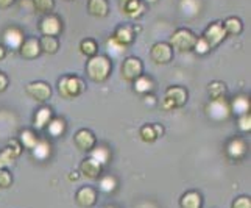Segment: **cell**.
Segmentation results:
<instances>
[{"mask_svg": "<svg viewBox=\"0 0 251 208\" xmlns=\"http://www.w3.org/2000/svg\"><path fill=\"white\" fill-rule=\"evenodd\" d=\"M198 36L190 30V29H178L172 33V36L169 39V44L173 50H178V52H192L194 46L197 42Z\"/></svg>", "mask_w": 251, "mask_h": 208, "instance_id": "4", "label": "cell"}, {"mask_svg": "<svg viewBox=\"0 0 251 208\" xmlns=\"http://www.w3.org/2000/svg\"><path fill=\"white\" fill-rule=\"evenodd\" d=\"M133 83H134V86H133L134 91L137 94H141V96H147V94H151L153 89H154V82H153V79H151V77H149V75H145V74H142L141 77H137V79Z\"/></svg>", "mask_w": 251, "mask_h": 208, "instance_id": "25", "label": "cell"}, {"mask_svg": "<svg viewBox=\"0 0 251 208\" xmlns=\"http://www.w3.org/2000/svg\"><path fill=\"white\" fill-rule=\"evenodd\" d=\"M144 102L145 103H151V105H153V103H156V99H154L153 94H147V96H144Z\"/></svg>", "mask_w": 251, "mask_h": 208, "instance_id": "45", "label": "cell"}, {"mask_svg": "<svg viewBox=\"0 0 251 208\" xmlns=\"http://www.w3.org/2000/svg\"><path fill=\"white\" fill-rule=\"evenodd\" d=\"M53 118V113H51V108L49 107H41L36 113H34L33 118V128L34 132H41V130H46L49 122Z\"/></svg>", "mask_w": 251, "mask_h": 208, "instance_id": "20", "label": "cell"}, {"mask_svg": "<svg viewBox=\"0 0 251 208\" xmlns=\"http://www.w3.org/2000/svg\"><path fill=\"white\" fill-rule=\"evenodd\" d=\"M75 201L81 208H92L97 204V191L91 186H83L76 191Z\"/></svg>", "mask_w": 251, "mask_h": 208, "instance_id": "18", "label": "cell"}, {"mask_svg": "<svg viewBox=\"0 0 251 208\" xmlns=\"http://www.w3.org/2000/svg\"><path fill=\"white\" fill-rule=\"evenodd\" d=\"M126 49L128 47L119 44V42L114 38H112V36L106 39V50H108V54L111 55V58H117L120 55H124L125 52H126Z\"/></svg>", "mask_w": 251, "mask_h": 208, "instance_id": "35", "label": "cell"}, {"mask_svg": "<svg viewBox=\"0 0 251 208\" xmlns=\"http://www.w3.org/2000/svg\"><path fill=\"white\" fill-rule=\"evenodd\" d=\"M223 29H225V33H226V36H237L242 31H244V24H242L240 17H236V16H229L226 17L223 22Z\"/></svg>", "mask_w": 251, "mask_h": 208, "instance_id": "26", "label": "cell"}, {"mask_svg": "<svg viewBox=\"0 0 251 208\" xmlns=\"http://www.w3.org/2000/svg\"><path fill=\"white\" fill-rule=\"evenodd\" d=\"M13 185V176L6 169H0V188L6 189Z\"/></svg>", "mask_w": 251, "mask_h": 208, "instance_id": "40", "label": "cell"}, {"mask_svg": "<svg viewBox=\"0 0 251 208\" xmlns=\"http://www.w3.org/2000/svg\"><path fill=\"white\" fill-rule=\"evenodd\" d=\"M153 127H154V132H156L158 138H161L164 135V127L161 124H153Z\"/></svg>", "mask_w": 251, "mask_h": 208, "instance_id": "44", "label": "cell"}, {"mask_svg": "<svg viewBox=\"0 0 251 208\" xmlns=\"http://www.w3.org/2000/svg\"><path fill=\"white\" fill-rule=\"evenodd\" d=\"M112 72V61L106 55H95L91 57L86 63V75L94 83H105Z\"/></svg>", "mask_w": 251, "mask_h": 208, "instance_id": "1", "label": "cell"}, {"mask_svg": "<svg viewBox=\"0 0 251 208\" xmlns=\"http://www.w3.org/2000/svg\"><path fill=\"white\" fill-rule=\"evenodd\" d=\"M206 115L209 119L215 120V122H223V120L229 119L231 116V110H229V102L226 99H215L209 100L206 103Z\"/></svg>", "mask_w": 251, "mask_h": 208, "instance_id": "5", "label": "cell"}, {"mask_svg": "<svg viewBox=\"0 0 251 208\" xmlns=\"http://www.w3.org/2000/svg\"><path fill=\"white\" fill-rule=\"evenodd\" d=\"M80 52L84 55V57H95L99 54V44L97 41L92 39V38H84L81 42H80Z\"/></svg>", "mask_w": 251, "mask_h": 208, "instance_id": "32", "label": "cell"}, {"mask_svg": "<svg viewBox=\"0 0 251 208\" xmlns=\"http://www.w3.org/2000/svg\"><path fill=\"white\" fill-rule=\"evenodd\" d=\"M187 89L183 86H169L164 92V97L161 99V108L164 111H170V110H176L186 105L187 102Z\"/></svg>", "mask_w": 251, "mask_h": 208, "instance_id": "3", "label": "cell"}, {"mask_svg": "<svg viewBox=\"0 0 251 208\" xmlns=\"http://www.w3.org/2000/svg\"><path fill=\"white\" fill-rule=\"evenodd\" d=\"M39 141V136L36 135V132L31 128H25V130H21V133H19V143L21 146L24 147V149H28L31 150L34 146L38 144Z\"/></svg>", "mask_w": 251, "mask_h": 208, "instance_id": "27", "label": "cell"}, {"mask_svg": "<svg viewBox=\"0 0 251 208\" xmlns=\"http://www.w3.org/2000/svg\"><path fill=\"white\" fill-rule=\"evenodd\" d=\"M88 13L94 17H106L109 14L108 0H88Z\"/></svg>", "mask_w": 251, "mask_h": 208, "instance_id": "22", "label": "cell"}, {"mask_svg": "<svg viewBox=\"0 0 251 208\" xmlns=\"http://www.w3.org/2000/svg\"><path fill=\"white\" fill-rule=\"evenodd\" d=\"M39 31L42 36L58 38L63 31V22L56 14H46L39 22Z\"/></svg>", "mask_w": 251, "mask_h": 208, "instance_id": "9", "label": "cell"}, {"mask_svg": "<svg viewBox=\"0 0 251 208\" xmlns=\"http://www.w3.org/2000/svg\"><path fill=\"white\" fill-rule=\"evenodd\" d=\"M19 54L24 59H34L38 58L42 52L39 46V39L38 38H25L22 46L19 47Z\"/></svg>", "mask_w": 251, "mask_h": 208, "instance_id": "16", "label": "cell"}, {"mask_svg": "<svg viewBox=\"0 0 251 208\" xmlns=\"http://www.w3.org/2000/svg\"><path fill=\"white\" fill-rule=\"evenodd\" d=\"M31 155H33V158L38 160V161L49 160L50 155H51V146H50V143L46 140V138H39L38 144L31 149Z\"/></svg>", "mask_w": 251, "mask_h": 208, "instance_id": "23", "label": "cell"}, {"mask_svg": "<svg viewBox=\"0 0 251 208\" xmlns=\"http://www.w3.org/2000/svg\"><path fill=\"white\" fill-rule=\"evenodd\" d=\"M139 136H141V140L144 143H154V141L158 140V135H156V132H154L153 124L142 125L141 130H139Z\"/></svg>", "mask_w": 251, "mask_h": 208, "instance_id": "36", "label": "cell"}, {"mask_svg": "<svg viewBox=\"0 0 251 208\" xmlns=\"http://www.w3.org/2000/svg\"><path fill=\"white\" fill-rule=\"evenodd\" d=\"M33 10L41 14H51L55 8V0H31Z\"/></svg>", "mask_w": 251, "mask_h": 208, "instance_id": "34", "label": "cell"}, {"mask_svg": "<svg viewBox=\"0 0 251 208\" xmlns=\"http://www.w3.org/2000/svg\"><path fill=\"white\" fill-rule=\"evenodd\" d=\"M250 97L245 96V94H239V96H234L229 102V110H231V115H237V116H242V115H247L250 113Z\"/></svg>", "mask_w": 251, "mask_h": 208, "instance_id": "21", "label": "cell"}, {"mask_svg": "<svg viewBox=\"0 0 251 208\" xmlns=\"http://www.w3.org/2000/svg\"><path fill=\"white\" fill-rule=\"evenodd\" d=\"M84 91H86L84 80L78 75H63L58 80V92L64 99L80 97Z\"/></svg>", "mask_w": 251, "mask_h": 208, "instance_id": "2", "label": "cell"}, {"mask_svg": "<svg viewBox=\"0 0 251 208\" xmlns=\"http://www.w3.org/2000/svg\"><path fill=\"white\" fill-rule=\"evenodd\" d=\"M232 208H251V199L248 196H240L232 202Z\"/></svg>", "mask_w": 251, "mask_h": 208, "instance_id": "41", "label": "cell"}, {"mask_svg": "<svg viewBox=\"0 0 251 208\" xmlns=\"http://www.w3.org/2000/svg\"><path fill=\"white\" fill-rule=\"evenodd\" d=\"M74 143L81 152H91L97 146V138L88 128H80L74 136Z\"/></svg>", "mask_w": 251, "mask_h": 208, "instance_id": "13", "label": "cell"}, {"mask_svg": "<svg viewBox=\"0 0 251 208\" xmlns=\"http://www.w3.org/2000/svg\"><path fill=\"white\" fill-rule=\"evenodd\" d=\"M112 38H114L119 44H122L125 47L128 46H131L133 42H134V38H136V34L133 31V27L131 25H126V24H122V25H119V27L114 30V33H112Z\"/></svg>", "mask_w": 251, "mask_h": 208, "instance_id": "19", "label": "cell"}, {"mask_svg": "<svg viewBox=\"0 0 251 208\" xmlns=\"http://www.w3.org/2000/svg\"><path fill=\"white\" fill-rule=\"evenodd\" d=\"M99 189L101 193H106V194H111L114 193L117 189V180L116 177L112 176H103L99 178Z\"/></svg>", "mask_w": 251, "mask_h": 208, "instance_id": "33", "label": "cell"}, {"mask_svg": "<svg viewBox=\"0 0 251 208\" xmlns=\"http://www.w3.org/2000/svg\"><path fill=\"white\" fill-rule=\"evenodd\" d=\"M101 169L103 166L97 161V160H94L91 157H88L86 160L81 161L80 164V172H81V176H84L86 178H89V180H97L100 178L101 176Z\"/></svg>", "mask_w": 251, "mask_h": 208, "instance_id": "17", "label": "cell"}, {"mask_svg": "<svg viewBox=\"0 0 251 208\" xmlns=\"http://www.w3.org/2000/svg\"><path fill=\"white\" fill-rule=\"evenodd\" d=\"M207 94H209V99L215 100V99H223L226 96V85L223 82L214 80L207 85Z\"/></svg>", "mask_w": 251, "mask_h": 208, "instance_id": "31", "label": "cell"}, {"mask_svg": "<svg viewBox=\"0 0 251 208\" xmlns=\"http://www.w3.org/2000/svg\"><path fill=\"white\" fill-rule=\"evenodd\" d=\"M248 144L244 138H232L226 144V157L232 161H240L247 157Z\"/></svg>", "mask_w": 251, "mask_h": 208, "instance_id": "12", "label": "cell"}, {"mask_svg": "<svg viewBox=\"0 0 251 208\" xmlns=\"http://www.w3.org/2000/svg\"><path fill=\"white\" fill-rule=\"evenodd\" d=\"M179 6L186 16H195L200 11V3L195 2V0H181Z\"/></svg>", "mask_w": 251, "mask_h": 208, "instance_id": "37", "label": "cell"}, {"mask_svg": "<svg viewBox=\"0 0 251 208\" xmlns=\"http://www.w3.org/2000/svg\"><path fill=\"white\" fill-rule=\"evenodd\" d=\"M237 127L242 133H250L251 132V115L247 113V115L237 116Z\"/></svg>", "mask_w": 251, "mask_h": 208, "instance_id": "38", "label": "cell"}, {"mask_svg": "<svg viewBox=\"0 0 251 208\" xmlns=\"http://www.w3.org/2000/svg\"><path fill=\"white\" fill-rule=\"evenodd\" d=\"M150 58L154 64H169L173 59V49L169 42H154L150 49Z\"/></svg>", "mask_w": 251, "mask_h": 208, "instance_id": "10", "label": "cell"}, {"mask_svg": "<svg viewBox=\"0 0 251 208\" xmlns=\"http://www.w3.org/2000/svg\"><path fill=\"white\" fill-rule=\"evenodd\" d=\"M39 46H41V52L47 55H55L59 50V41L55 36H41L39 39Z\"/></svg>", "mask_w": 251, "mask_h": 208, "instance_id": "29", "label": "cell"}, {"mask_svg": "<svg viewBox=\"0 0 251 208\" xmlns=\"http://www.w3.org/2000/svg\"><path fill=\"white\" fill-rule=\"evenodd\" d=\"M8 83H10V80H8V75L5 72L0 71V92L6 91L8 88Z\"/></svg>", "mask_w": 251, "mask_h": 208, "instance_id": "42", "label": "cell"}, {"mask_svg": "<svg viewBox=\"0 0 251 208\" xmlns=\"http://www.w3.org/2000/svg\"><path fill=\"white\" fill-rule=\"evenodd\" d=\"M25 91H27V94L33 100L41 102V103L47 102L51 97V88L46 82H31L27 85Z\"/></svg>", "mask_w": 251, "mask_h": 208, "instance_id": "11", "label": "cell"}, {"mask_svg": "<svg viewBox=\"0 0 251 208\" xmlns=\"http://www.w3.org/2000/svg\"><path fill=\"white\" fill-rule=\"evenodd\" d=\"M147 2H149V3H156L158 0H147Z\"/></svg>", "mask_w": 251, "mask_h": 208, "instance_id": "48", "label": "cell"}, {"mask_svg": "<svg viewBox=\"0 0 251 208\" xmlns=\"http://www.w3.org/2000/svg\"><path fill=\"white\" fill-rule=\"evenodd\" d=\"M24 39H25L24 30L19 29V27H16V25H11V27L5 29V31H3V46L6 47V50L8 49L19 50Z\"/></svg>", "mask_w": 251, "mask_h": 208, "instance_id": "14", "label": "cell"}, {"mask_svg": "<svg viewBox=\"0 0 251 208\" xmlns=\"http://www.w3.org/2000/svg\"><path fill=\"white\" fill-rule=\"evenodd\" d=\"M66 120L63 118H51V120L49 122L47 125V132L51 138H59V136H63L66 133Z\"/></svg>", "mask_w": 251, "mask_h": 208, "instance_id": "28", "label": "cell"}, {"mask_svg": "<svg viewBox=\"0 0 251 208\" xmlns=\"http://www.w3.org/2000/svg\"><path fill=\"white\" fill-rule=\"evenodd\" d=\"M120 72H122V79L128 83H133L137 77H141L144 74V63L141 58L137 57H128L124 59L122 67H120Z\"/></svg>", "mask_w": 251, "mask_h": 208, "instance_id": "6", "label": "cell"}, {"mask_svg": "<svg viewBox=\"0 0 251 208\" xmlns=\"http://www.w3.org/2000/svg\"><path fill=\"white\" fill-rule=\"evenodd\" d=\"M119 8L129 19H139L145 13V3L142 0H119Z\"/></svg>", "mask_w": 251, "mask_h": 208, "instance_id": "15", "label": "cell"}, {"mask_svg": "<svg viewBox=\"0 0 251 208\" xmlns=\"http://www.w3.org/2000/svg\"><path fill=\"white\" fill-rule=\"evenodd\" d=\"M6 52H8L6 47H5L3 44H0V61H2V59L6 57Z\"/></svg>", "mask_w": 251, "mask_h": 208, "instance_id": "46", "label": "cell"}, {"mask_svg": "<svg viewBox=\"0 0 251 208\" xmlns=\"http://www.w3.org/2000/svg\"><path fill=\"white\" fill-rule=\"evenodd\" d=\"M201 38L207 42V46H209L211 49H215L217 46H220L222 42L225 41V38H226V33H225L222 21H214V22H211L204 29Z\"/></svg>", "mask_w": 251, "mask_h": 208, "instance_id": "7", "label": "cell"}, {"mask_svg": "<svg viewBox=\"0 0 251 208\" xmlns=\"http://www.w3.org/2000/svg\"><path fill=\"white\" fill-rule=\"evenodd\" d=\"M78 177H80L78 172H71V174L67 176V178L71 180V181H72V180H74V181H75V180H78Z\"/></svg>", "mask_w": 251, "mask_h": 208, "instance_id": "47", "label": "cell"}, {"mask_svg": "<svg viewBox=\"0 0 251 208\" xmlns=\"http://www.w3.org/2000/svg\"><path fill=\"white\" fill-rule=\"evenodd\" d=\"M105 208H114V207H105Z\"/></svg>", "mask_w": 251, "mask_h": 208, "instance_id": "49", "label": "cell"}, {"mask_svg": "<svg viewBox=\"0 0 251 208\" xmlns=\"http://www.w3.org/2000/svg\"><path fill=\"white\" fill-rule=\"evenodd\" d=\"M67 2H71V0H67Z\"/></svg>", "mask_w": 251, "mask_h": 208, "instance_id": "50", "label": "cell"}, {"mask_svg": "<svg viewBox=\"0 0 251 208\" xmlns=\"http://www.w3.org/2000/svg\"><path fill=\"white\" fill-rule=\"evenodd\" d=\"M14 2L16 0H0V10L2 11L8 10V8H11L14 5Z\"/></svg>", "mask_w": 251, "mask_h": 208, "instance_id": "43", "label": "cell"}, {"mask_svg": "<svg viewBox=\"0 0 251 208\" xmlns=\"http://www.w3.org/2000/svg\"><path fill=\"white\" fill-rule=\"evenodd\" d=\"M212 49L207 46V42L201 38V36H198V39H197V42H195V46H194V50L192 52H195L197 55H207L209 54Z\"/></svg>", "mask_w": 251, "mask_h": 208, "instance_id": "39", "label": "cell"}, {"mask_svg": "<svg viewBox=\"0 0 251 208\" xmlns=\"http://www.w3.org/2000/svg\"><path fill=\"white\" fill-rule=\"evenodd\" d=\"M89 153H91V158L97 160L101 166L108 164L111 161V157H112L109 147H106V146H95Z\"/></svg>", "mask_w": 251, "mask_h": 208, "instance_id": "30", "label": "cell"}, {"mask_svg": "<svg viewBox=\"0 0 251 208\" xmlns=\"http://www.w3.org/2000/svg\"><path fill=\"white\" fill-rule=\"evenodd\" d=\"M24 150V147L21 146L19 140H10L8 144L0 150V169H5L16 161V158L21 157V153Z\"/></svg>", "mask_w": 251, "mask_h": 208, "instance_id": "8", "label": "cell"}, {"mask_svg": "<svg viewBox=\"0 0 251 208\" xmlns=\"http://www.w3.org/2000/svg\"><path fill=\"white\" fill-rule=\"evenodd\" d=\"M181 208H201L203 207V197L198 191H187L179 199Z\"/></svg>", "mask_w": 251, "mask_h": 208, "instance_id": "24", "label": "cell"}]
</instances>
